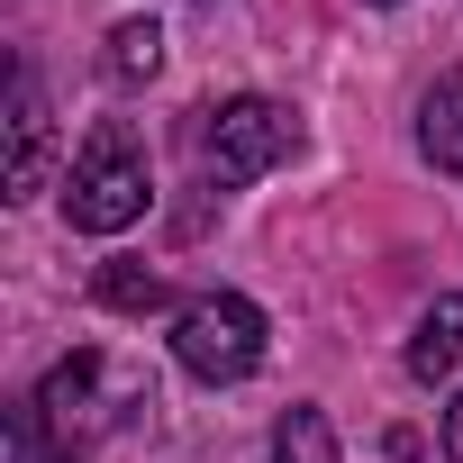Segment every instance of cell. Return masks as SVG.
<instances>
[{
	"instance_id": "obj_9",
	"label": "cell",
	"mask_w": 463,
	"mask_h": 463,
	"mask_svg": "<svg viewBox=\"0 0 463 463\" xmlns=\"http://www.w3.org/2000/svg\"><path fill=\"white\" fill-rule=\"evenodd\" d=\"M273 463H336V427H327V409H282V427H273Z\"/></svg>"
},
{
	"instance_id": "obj_3",
	"label": "cell",
	"mask_w": 463,
	"mask_h": 463,
	"mask_svg": "<svg viewBox=\"0 0 463 463\" xmlns=\"http://www.w3.org/2000/svg\"><path fill=\"white\" fill-rule=\"evenodd\" d=\"M291 155H300V118H291L282 100H264V91L218 100V109L200 118V182H209V191H246L255 173H273V164H291Z\"/></svg>"
},
{
	"instance_id": "obj_4",
	"label": "cell",
	"mask_w": 463,
	"mask_h": 463,
	"mask_svg": "<svg viewBox=\"0 0 463 463\" xmlns=\"http://www.w3.org/2000/svg\"><path fill=\"white\" fill-rule=\"evenodd\" d=\"M173 364H182L191 382H209V391L255 382V373H264V309H255L246 291H200V300H182V318H173Z\"/></svg>"
},
{
	"instance_id": "obj_10",
	"label": "cell",
	"mask_w": 463,
	"mask_h": 463,
	"mask_svg": "<svg viewBox=\"0 0 463 463\" xmlns=\"http://www.w3.org/2000/svg\"><path fill=\"white\" fill-rule=\"evenodd\" d=\"M100 300H109V309H164L173 291H164V273H146V264H109V273H100Z\"/></svg>"
},
{
	"instance_id": "obj_1",
	"label": "cell",
	"mask_w": 463,
	"mask_h": 463,
	"mask_svg": "<svg viewBox=\"0 0 463 463\" xmlns=\"http://www.w3.org/2000/svg\"><path fill=\"white\" fill-rule=\"evenodd\" d=\"M128 409H137V400H118V391H109V364L82 345V354H64V364L10 409V463H82L91 436L118 427Z\"/></svg>"
},
{
	"instance_id": "obj_6",
	"label": "cell",
	"mask_w": 463,
	"mask_h": 463,
	"mask_svg": "<svg viewBox=\"0 0 463 463\" xmlns=\"http://www.w3.org/2000/svg\"><path fill=\"white\" fill-rule=\"evenodd\" d=\"M418 146H427L436 173H463V64L436 73V91L418 100Z\"/></svg>"
},
{
	"instance_id": "obj_7",
	"label": "cell",
	"mask_w": 463,
	"mask_h": 463,
	"mask_svg": "<svg viewBox=\"0 0 463 463\" xmlns=\"http://www.w3.org/2000/svg\"><path fill=\"white\" fill-rule=\"evenodd\" d=\"M463 364V291H445L427 318H418V336H409V373L418 382H445Z\"/></svg>"
},
{
	"instance_id": "obj_8",
	"label": "cell",
	"mask_w": 463,
	"mask_h": 463,
	"mask_svg": "<svg viewBox=\"0 0 463 463\" xmlns=\"http://www.w3.org/2000/svg\"><path fill=\"white\" fill-rule=\"evenodd\" d=\"M155 64H164V28H155V19H118V28L100 37V73H109L118 91L155 82Z\"/></svg>"
},
{
	"instance_id": "obj_11",
	"label": "cell",
	"mask_w": 463,
	"mask_h": 463,
	"mask_svg": "<svg viewBox=\"0 0 463 463\" xmlns=\"http://www.w3.org/2000/svg\"><path fill=\"white\" fill-rule=\"evenodd\" d=\"M445 463H463V400L445 409Z\"/></svg>"
},
{
	"instance_id": "obj_2",
	"label": "cell",
	"mask_w": 463,
	"mask_h": 463,
	"mask_svg": "<svg viewBox=\"0 0 463 463\" xmlns=\"http://www.w3.org/2000/svg\"><path fill=\"white\" fill-rule=\"evenodd\" d=\"M155 200V173H146V137L128 118H100L64 173V227H82V237H118V227H137Z\"/></svg>"
},
{
	"instance_id": "obj_5",
	"label": "cell",
	"mask_w": 463,
	"mask_h": 463,
	"mask_svg": "<svg viewBox=\"0 0 463 463\" xmlns=\"http://www.w3.org/2000/svg\"><path fill=\"white\" fill-rule=\"evenodd\" d=\"M46 137H55L46 82H37V64L19 55V64H10V200H28V191L46 182Z\"/></svg>"
}]
</instances>
